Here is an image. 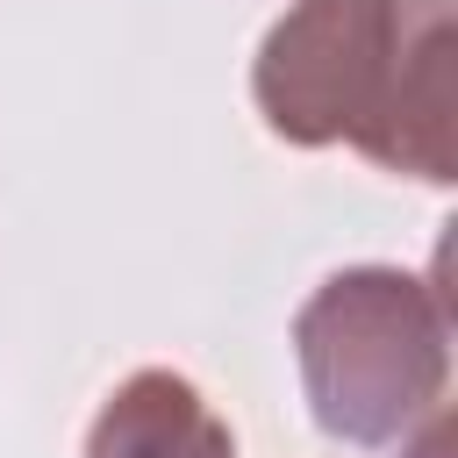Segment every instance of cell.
I'll list each match as a JSON object with an SVG mask.
<instances>
[{"mask_svg":"<svg viewBox=\"0 0 458 458\" xmlns=\"http://www.w3.org/2000/svg\"><path fill=\"white\" fill-rule=\"evenodd\" d=\"M451 0H293L250 57V100L293 150L344 143L394 179L451 186Z\"/></svg>","mask_w":458,"mask_h":458,"instance_id":"obj_1","label":"cell"},{"mask_svg":"<svg viewBox=\"0 0 458 458\" xmlns=\"http://www.w3.org/2000/svg\"><path fill=\"white\" fill-rule=\"evenodd\" d=\"M293 365L322 437L394 458L451 451V301L437 272H329L293 315Z\"/></svg>","mask_w":458,"mask_h":458,"instance_id":"obj_2","label":"cell"},{"mask_svg":"<svg viewBox=\"0 0 458 458\" xmlns=\"http://www.w3.org/2000/svg\"><path fill=\"white\" fill-rule=\"evenodd\" d=\"M79 458H236V429L186 372L143 365L100 401Z\"/></svg>","mask_w":458,"mask_h":458,"instance_id":"obj_3","label":"cell"}]
</instances>
